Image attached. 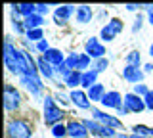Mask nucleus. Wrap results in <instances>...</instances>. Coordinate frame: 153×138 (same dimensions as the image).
I'll list each match as a JSON object with an SVG mask.
<instances>
[{
  "label": "nucleus",
  "mask_w": 153,
  "mask_h": 138,
  "mask_svg": "<svg viewBox=\"0 0 153 138\" xmlns=\"http://www.w3.org/2000/svg\"><path fill=\"white\" fill-rule=\"evenodd\" d=\"M105 96V88H103V84H100V83H96L92 88L88 90V98L92 100V102H102Z\"/></svg>",
  "instance_id": "412c9836"
},
{
  "label": "nucleus",
  "mask_w": 153,
  "mask_h": 138,
  "mask_svg": "<svg viewBox=\"0 0 153 138\" xmlns=\"http://www.w3.org/2000/svg\"><path fill=\"white\" fill-rule=\"evenodd\" d=\"M90 56L86 54H79V63H76V71H80V73H84V69H88V65H90Z\"/></svg>",
  "instance_id": "b1692460"
},
{
  "label": "nucleus",
  "mask_w": 153,
  "mask_h": 138,
  "mask_svg": "<svg viewBox=\"0 0 153 138\" xmlns=\"http://www.w3.org/2000/svg\"><path fill=\"white\" fill-rule=\"evenodd\" d=\"M124 106L128 107V111H132V113H140L146 109V102H143V98L142 96H138V94H126L124 96Z\"/></svg>",
  "instance_id": "1a4fd4ad"
},
{
  "label": "nucleus",
  "mask_w": 153,
  "mask_h": 138,
  "mask_svg": "<svg viewBox=\"0 0 153 138\" xmlns=\"http://www.w3.org/2000/svg\"><path fill=\"white\" fill-rule=\"evenodd\" d=\"M44 60H46L54 69H57V67H61V65L65 63V60H67V58H65L63 54H61V50H57V48H50V50H48L46 54H44Z\"/></svg>",
  "instance_id": "f8f14e48"
},
{
  "label": "nucleus",
  "mask_w": 153,
  "mask_h": 138,
  "mask_svg": "<svg viewBox=\"0 0 153 138\" xmlns=\"http://www.w3.org/2000/svg\"><path fill=\"white\" fill-rule=\"evenodd\" d=\"M143 69H146V73H151V71H153V63H146Z\"/></svg>",
  "instance_id": "e433bc0d"
},
{
  "label": "nucleus",
  "mask_w": 153,
  "mask_h": 138,
  "mask_svg": "<svg viewBox=\"0 0 153 138\" xmlns=\"http://www.w3.org/2000/svg\"><path fill=\"white\" fill-rule=\"evenodd\" d=\"M63 115L65 113L56 106V100L52 96H46L44 98V123L48 127H56L57 123H61Z\"/></svg>",
  "instance_id": "f03ea898"
},
{
  "label": "nucleus",
  "mask_w": 153,
  "mask_h": 138,
  "mask_svg": "<svg viewBox=\"0 0 153 138\" xmlns=\"http://www.w3.org/2000/svg\"><path fill=\"white\" fill-rule=\"evenodd\" d=\"M147 19H149V23L153 25V6L147 8Z\"/></svg>",
  "instance_id": "c9c22d12"
},
{
  "label": "nucleus",
  "mask_w": 153,
  "mask_h": 138,
  "mask_svg": "<svg viewBox=\"0 0 153 138\" xmlns=\"http://www.w3.org/2000/svg\"><path fill=\"white\" fill-rule=\"evenodd\" d=\"M107 65H109L107 58H102V60H98V61H96V65H94L92 69H96L98 73H102V71H105V69H107Z\"/></svg>",
  "instance_id": "cd10ccee"
},
{
  "label": "nucleus",
  "mask_w": 153,
  "mask_h": 138,
  "mask_svg": "<svg viewBox=\"0 0 153 138\" xmlns=\"http://www.w3.org/2000/svg\"><path fill=\"white\" fill-rule=\"evenodd\" d=\"M123 79L128 81V83L138 84V83L143 81V71H140L138 67H132V65H126V67L123 69Z\"/></svg>",
  "instance_id": "2eb2a0df"
},
{
  "label": "nucleus",
  "mask_w": 153,
  "mask_h": 138,
  "mask_svg": "<svg viewBox=\"0 0 153 138\" xmlns=\"http://www.w3.org/2000/svg\"><path fill=\"white\" fill-rule=\"evenodd\" d=\"M19 106H21V96H19L17 88L6 83L4 84V107H6V111H16Z\"/></svg>",
  "instance_id": "20e7f679"
},
{
  "label": "nucleus",
  "mask_w": 153,
  "mask_h": 138,
  "mask_svg": "<svg viewBox=\"0 0 153 138\" xmlns=\"http://www.w3.org/2000/svg\"><path fill=\"white\" fill-rule=\"evenodd\" d=\"M73 13H76L75 6H71V4H67V6H59V8H56V12H54V21L57 23V25H63Z\"/></svg>",
  "instance_id": "9b49d317"
},
{
  "label": "nucleus",
  "mask_w": 153,
  "mask_h": 138,
  "mask_svg": "<svg viewBox=\"0 0 153 138\" xmlns=\"http://www.w3.org/2000/svg\"><path fill=\"white\" fill-rule=\"evenodd\" d=\"M123 102H124V98L117 92V90L105 92V96H103V100H102V104H103L105 107H113V109H119V107L123 106Z\"/></svg>",
  "instance_id": "ddd939ff"
},
{
  "label": "nucleus",
  "mask_w": 153,
  "mask_h": 138,
  "mask_svg": "<svg viewBox=\"0 0 153 138\" xmlns=\"http://www.w3.org/2000/svg\"><path fill=\"white\" fill-rule=\"evenodd\" d=\"M132 131H134V134H138V136H147V138H151V128L146 127V125H134Z\"/></svg>",
  "instance_id": "393cba45"
},
{
  "label": "nucleus",
  "mask_w": 153,
  "mask_h": 138,
  "mask_svg": "<svg viewBox=\"0 0 153 138\" xmlns=\"http://www.w3.org/2000/svg\"><path fill=\"white\" fill-rule=\"evenodd\" d=\"M117 113H119V115H126V113H130V111H128V107H126V106L123 104V106L117 109Z\"/></svg>",
  "instance_id": "f704fd0d"
},
{
  "label": "nucleus",
  "mask_w": 153,
  "mask_h": 138,
  "mask_svg": "<svg viewBox=\"0 0 153 138\" xmlns=\"http://www.w3.org/2000/svg\"><path fill=\"white\" fill-rule=\"evenodd\" d=\"M96 81H98V71H96V69H88V71H84V73H82L80 87L90 90V88H92L94 84H96Z\"/></svg>",
  "instance_id": "a211bd4d"
},
{
  "label": "nucleus",
  "mask_w": 153,
  "mask_h": 138,
  "mask_svg": "<svg viewBox=\"0 0 153 138\" xmlns=\"http://www.w3.org/2000/svg\"><path fill=\"white\" fill-rule=\"evenodd\" d=\"M19 81H21V84L25 87L31 94H40L42 92V88H44V84H42V81L38 79V77H33V75H21L19 77Z\"/></svg>",
  "instance_id": "0eeeda50"
},
{
  "label": "nucleus",
  "mask_w": 153,
  "mask_h": 138,
  "mask_svg": "<svg viewBox=\"0 0 153 138\" xmlns=\"http://www.w3.org/2000/svg\"><path fill=\"white\" fill-rule=\"evenodd\" d=\"M84 127L88 128V132L92 136H98V138H117L119 134L115 132V128H109V127H105L102 125V123H98V121H90V119H84Z\"/></svg>",
  "instance_id": "7ed1b4c3"
},
{
  "label": "nucleus",
  "mask_w": 153,
  "mask_h": 138,
  "mask_svg": "<svg viewBox=\"0 0 153 138\" xmlns=\"http://www.w3.org/2000/svg\"><path fill=\"white\" fill-rule=\"evenodd\" d=\"M92 16H94V12H92L90 6H79V8H76V23L92 21Z\"/></svg>",
  "instance_id": "6ab92c4d"
},
{
  "label": "nucleus",
  "mask_w": 153,
  "mask_h": 138,
  "mask_svg": "<svg viewBox=\"0 0 153 138\" xmlns=\"http://www.w3.org/2000/svg\"><path fill=\"white\" fill-rule=\"evenodd\" d=\"M143 102H146V107L153 111V92H151V90H149V94H147V96L143 98Z\"/></svg>",
  "instance_id": "7c9ffc66"
},
{
  "label": "nucleus",
  "mask_w": 153,
  "mask_h": 138,
  "mask_svg": "<svg viewBox=\"0 0 153 138\" xmlns=\"http://www.w3.org/2000/svg\"><path fill=\"white\" fill-rule=\"evenodd\" d=\"M92 117H94V121H98V123H102V125L105 127H109V128H123V123L119 121L117 117H113V115H109V113H103V111H100V109H96L92 107Z\"/></svg>",
  "instance_id": "423d86ee"
},
{
  "label": "nucleus",
  "mask_w": 153,
  "mask_h": 138,
  "mask_svg": "<svg viewBox=\"0 0 153 138\" xmlns=\"http://www.w3.org/2000/svg\"><path fill=\"white\" fill-rule=\"evenodd\" d=\"M88 128L84 127V123L82 121H69L67 123V136H71V138H88Z\"/></svg>",
  "instance_id": "9d476101"
},
{
  "label": "nucleus",
  "mask_w": 153,
  "mask_h": 138,
  "mask_svg": "<svg viewBox=\"0 0 153 138\" xmlns=\"http://www.w3.org/2000/svg\"><path fill=\"white\" fill-rule=\"evenodd\" d=\"M149 56H151V58H153V44L149 46Z\"/></svg>",
  "instance_id": "4c0bfd02"
},
{
  "label": "nucleus",
  "mask_w": 153,
  "mask_h": 138,
  "mask_svg": "<svg viewBox=\"0 0 153 138\" xmlns=\"http://www.w3.org/2000/svg\"><path fill=\"white\" fill-rule=\"evenodd\" d=\"M36 13L44 17V13H48V6L46 4H36Z\"/></svg>",
  "instance_id": "473e14b6"
},
{
  "label": "nucleus",
  "mask_w": 153,
  "mask_h": 138,
  "mask_svg": "<svg viewBox=\"0 0 153 138\" xmlns=\"http://www.w3.org/2000/svg\"><path fill=\"white\" fill-rule=\"evenodd\" d=\"M13 12L17 13V16H33V13H36V4H29V2H19V4H13Z\"/></svg>",
  "instance_id": "dca6fc26"
},
{
  "label": "nucleus",
  "mask_w": 153,
  "mask_h": 138,
  "mask_svg": "<svg viewBox=\"0 0 153 138\" xmlns=\"http://www.w3.org/2000/svg\"><path fill=\"white\" fill-rule=\"evenodd\" d=\"M8 138H31L33 128L25 119H10L6 125Z\"/></svg>",
  "instance_id": "f257e3e1"
},
{
  "label": "nucleus",
  "mask_w": 153,
  "mask_h": 138,
  "mask_svg": "<svg viewBox=\"0 0 153 138\" xmlns=\"http://www.w3.org/2000/svg\"><path fill=\"white\" fill-rule=\"evenodd\" d=\"M69 98H71V102H73L76 107L90 109V98H88L86 92H82V90H73V92L69 94Z\"/></svg>",
  "instance_id": "4468645a"
},
{
  "label": "nucleus",
  "mask_w": 153,
  "mask_h": 138,
  "mask_svg": "<svg viewBox=\"0 0 153 138\" xmlns=\"http://www.w3.org/2000/svg\"><path fill=\"white\" fill-rule=\"evenodd\" d=\"M134 94H138V96L146 98L147 94H149V90H147L146 84H134Z\"/></svg>",
  "instance_id": "c85d7f7f"
},
{
  "label": "nucleus",
  "mask_w": 153,
  "mask_h": 138,
  "mask_svg": "<svg viewBox=\"0 0 153 138\" xmlns=\"http://www.w3.org/2000/svg\"><path fill=\"white\" fill-rule=\"evenodd\" d=\"M36 50H38V52H42V54H46V52L50 50V46H48V42H46V40H40V42L36 44Z\"/></svg>",
  "instance_id": "2f4dec72"
},
{
  "label": "nucleus",
  "mask_w": 153,
  "mask_h": 138,
  "mask_svg": "<svg viewBox=\"0 0 153 138\" xmlns=\"http://www.w3.org/2000/svg\"><path fill=\"white\" fill-rule=\"evenodd\" d=\"M80 81H82V73H80V71H71V73L63 79V83L67 84V87L75 88L76 84H80Z\"/></svg>",
  "instance_id": "4be33fe9"
},
{
  "label": "nucleus",
  "mask_w": 153,
  "mask_h": 138,
  "mask_svg": "<svg viewBox=\"0 0 153 138\" xmlns=\"http://www.w3.org/2000/svg\"><path fill=\"white\" fill-rule=\"evenodd\" d=\"M36 65H38V71H40L42 77H46V79H52V77H54V67H52V65L44 60V56L36 60Z\"/></svg>",
  "instance_id": "aec40b11"
},
{
  "label": "nucleus",
  "mask_w": 153,
  "mask_h": 138,
  "mask_svg": "<svg viewBox=\"0 0 153 138\" xmlns=\"http://www.w3.org/2000/svg\"><path fill=\"white\" fill-rule=\"evenodd\" d=\"M25 23V29L27 31H33V29H42V23H44V17L38 16V13H33V16H29L23 19Z\"/></svg>",
  "instance_id": "f3484780"
},
{
  "label": "nucleus",
  "mask_w": 153,
  "mask_h": 138,
  "mask_svg": "<svg viewBox=\"0 0 153 138\" xmlns=\"http://www.w3.org/2000/svg\"><path fill=\"white\" fill-rule=\"evenodd\" d=\"M84 48H86V54H88L90 58H94V60H102L103 54H105V46L98 39H94V37L86 40V46H84Z\"/></svg>",
  "instance_id": "6e6552de"
},
{
  "label": "nucleus",
  "mask_w": 153,
  "mask_h": 138,
  "mask_svg": "<svg viewBox=\"0 0 153 138\" xmlns=\"http://www.w3.org/2000/svg\"><path fill=\"white\" fill-rule=\"evenodd\" d=\"M54 100H57V102H59V104H61V106H67V104H69V102H71V98H69V96H65V94H63V92H57V94H56V96H54Z\"/></svg>",
  "instance_id": "c756f323"
},
{
  "label": "nucleus",
  "mask_w": 153,
  "mask_h": 138,
  "mask_svg": "<svg viewBox=\"0 0 153 138\" xmlns=\"http://www.w3.org/2000/svg\"><path fill=\"white\" fill-rule=\"evenodd\" d=\"M124 61H126V65H132V67H140V63H142V56H140V52H138V50H132L130 54H126Z\"/></svg>",
  "instance_id": "5701e85b"
},
{
  "label": "nucleus",
  "mask_w": 153,
  "mask_h": 138,
  "mask_svg": "<svg viewBox=\"0 0 153 138\" xmlns=\"http://www.w3.org/2000/svg\"><path fill=\"white\" fill-rule=\"evenodd\" d=\"M140 29H142V16H138V19L134 21V27H132V31H134V33H138Z\"/></svg>",
  "instance_id": "72a5a7b5"
},
{
  "label": "nucleus",
  "mask_w": 153,
  "mask_h": 138,
  "mask_svg": "<svg viewBox=\"0 0 153 138\" xmlns=\"http://www.w3.org/2000/svg\"><path fill=\"white\" fill-rule=\"evenodd\" d=\"M121 31H123V21L119 19V17H113V19L102 29V33H100V39L105 40V42H111Z\"/></svg>",
  "instance_id": "39448f33"
},
{
  "label": "nucleus",
  "mask_w": 153,
  "mask_h": 138,
  "mask_svg": "<svg viewBox=\"0 0 153 138\" xmlns=\"http://www.w3.org/2000/svg\"><path fill=\"white\" fill-rule=\"evenodd\" d=\"M27 39L38 44V42L44 39V33H42V29H33V31H27Z\"/></svg>",
  "instance_id": "a878e982"
},
{
  "label": "nucleus",
  "mask_w": 153,
  "mask_h": 138,
  "mask_svg": "<svg viewBox=\"0 0 153 138\" xmlns=\"http://www.w3.org/2000/svg\"><path fill=\"white\" fill-rule=\"evenodd\" d=\"M52 134H54L56 138L67 136V125H63V123H57L56 127H52Z\"/></svg>",
  "instance_id": "bb28decb"
}]
</instances>
